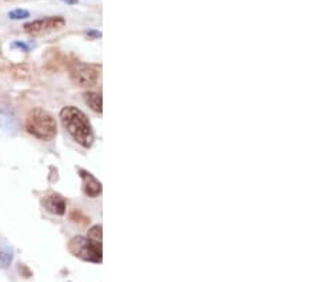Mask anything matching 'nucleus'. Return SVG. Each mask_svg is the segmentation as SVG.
<instances>
[{
    "label": "nucleus",
    "mask_w": 321,
    "mask_h": 282,
    "mask_svg": "<svg viewBox=\"0 0 321 282\" xmlns=\"http://www.w3.org/2000/svg\"><path fill=\"white\" fill-rule=\"evenodd\" d=\"M30 16V13L25 10V9H16V10H12L9 13V17L13 20H22V19H27Z\"/></svg>",
    "instance_id": "9b49d317"
},
{
    "label": "nucleus",
    "mask_w": 321,
    "mask_h": 282,
    "mask_svg": "<svg viewBox=\"0 0 321 282\" xmlns=\"http://www.w3.org/2000/svg\"><path fill=\"white\" fill-rule=\"evenodd\" d=\"M72 79L76 84L83 86V87H88V86H93L97 82V70L92 66L87 64H76L75 67L72 69Z\"/></svg>",
    "instance_id": "39448f33"
},
{
    "label": "nucleus",
    "mask_w": 321,
    "mask_h": 282,
    "mask_svg": "<svg viewBox=\"0 0 321 282\" xmlns=\"http://www.w3.org/2000/svg\"><path fill=\"white\" fill-rule=\"evenodd\" d=\"M44 207L47 208L51 214L63 215L66 213V201L59 194H51L44 198Z\"/></svg>",
    "instance_id": "6e6552de"
},
{
    "label": "nucleus",
    "mask_w": 321,
    "mask_h": 282,
    "mask_svg": "<svg viewBox=\"0 0 321 282\" xmlns=\"http://www.w3.org/2000/svg\"><path fill=\"white\" fill-rule=\"evenodd\" d=\"M88 238L93 239V241H97V242H101V227L100 225L93 227V228L90 230Z\"/></svg>",
    "instance_id": "f8f14e48"
},
{
    "label": "nucleus",
    "mask_w": 321,
    "mask_h": 282,
    "mask_svg": "<svg viewBox=\"0 0 321 282\" xmlns=\"http://www.w3.org/2000/svg\"><path fill=\"white\" fill-rule=\"evenodd\" d=\"M62 2H64L66 5H76V3H77L79 0H62Z\"/></svg>",
    "instance_id": "2eb2a0df"
},
{
    "label": "nucleus",
    "mask_w": 321,
    "mask_h": 282,
    "mask_svg": "<svg viewBox=\"0 0 321 282\" xmlns=\"http://www.w3.org/2000/svg\"><path fill=\"white\" fill-rule=\"evenodd\" d=\"M26 128L32 136L44 141L51 140L57 134L56 120L43 108H33L29 111L26 119Z\"/></svg>",
    "instance_id": "f03ea898"
},
{
    "label": "nucleus",
    "mask_w": 321,
    "mask_h": 282,
    "mask_svg": "<svg viewBox=\"0 0 321 282\" xmlns=\"http://www.w3.org/2000/svg\"><path fill=\"white\" fill-rule=\"evenodd\" d=\"M64 26L63 17H46V19L34 20L32 23H27L25 26V30L29 34L38 36V34H43V33H49V31L62 29Z\"/></svg>",
    "instance_id": "20e7f679"
},
{
    "label": "nucleus",
    "mask_w": 321,
    "mask_h": 282,
    "mask_svg": "<svg viewBox=\"0 0 321 282\" xmlns=\"http://www.w3.org/2000/svg\"><path fill=\"white\" fill-rule=\"evenodd\" d=\"M87 34L88 36H96V37H100V33L99 31H87Z\"/></svg>",
    "instance_id": "4468645a"
},
{
    "label": "nucleus",
    "mask_w": 321,
    "mask_h": 282,
    "mask_svg": "<svg viewBox=\"0 0 321 282\" xmlns=\"http://www.w3.org/2000/svg\"><path fill=\"white\" fill-rule=\"evenodd\" d=\"M84 101H86V104H87L93 111L96 113H101V110H103V107H101V96L99 93H93V91H90V93H86L84 94Z\"/></svg>",
    "instance_id": "1a4fd4ad"
},
{
    "label": "nucleus",
    "mask_w": 321,
    "mask_h": 282,
    "mask_svg": "<svg viewBox=\"0 0 321 282\" xmlns=\"http://www.w3.org/2000/svg\"><path fill=\"white\" fill-rule=\"evenodd\" d=\"M13 46H14V47H20V49H23V50H29V47H27L25 43H20V42H14Z\"/></svg>",
    "instance_id": "ddd939ff"
},
{
    "label": "nucleus",
    "mask_w": 321,
    "mask_h": 282,
    "mask_svg": "<svg viewBox=\"0 0 321 282\" xmlns=\"http://www.w3.org/2000/svg\"><path fill=\"white\" fill-rule=\"evenodd\" d=\"M60 119H62L64 128L70 133V136L75 138L79 144L86 148L93 144V140H95L93 128L83 111L72 106L64 107L60 111Z\"/></svg>",
    "instance_id": "f257e3e1"
},
{
    "label": "nucleus",
    "mask_w": 321,
    "mask_h": 282,
    "mask_svg": "<svg viewBox=\"0 0 321 282\" xmlns=\"http://www.w3.org/2000/svg\"><path fill=\"white\" fill-rule=\"evenodd\" d=\"M13 261V251L10 247L0 244V268H7L10 267Z\"/></svg>",
    "instance_id": "9d476101"
},
{
    "label": "nucleus",
    "mask_w": 321,
    "mask_h": 282,
    "mask_svg": "<svg viewBox=\"0 0 321 282\" xmlns=\"http://www.w3.org/2000/svg\"><path fill=\"white\" fill-rule=\"evenodd\" d=\"M19 119L12 106L0 103V130L7 134H16L19 131Z\"/></svg>",
    "instance_id": "423d86ee"
},
{
    "label": "nucleus",
    "mask_w": 321,
    "mask_h": 282,
    "mask_svg": "<svg viewBox=\"0 0 321 282\" xmlns=\"http://www.w3.org/2000/svg\"><path fill=\"white\" fill-rule=\"evenodd\" d=\"M80 174L83 178V187H84V193L88 197H97L101 193V184L92 174L86 173L84 170H80Z\"/></svg>",
    "instance_id": "0eeeda50"
},
{
    "label": "nucleus",
    "mask_w": 321,
    "mask_h": 282,
    "mask_svg": "<svg viewBox=\"0 0 321 282\" xmlns=\"http://www.w3.org/2000/svg\"><path fill=\"white\" fill-rule=\"evenodd\" d=\"M70 252L77 258H82L84 261L100 262L101 261V244L84 237H75L69 242Z\"/></svg>",
    "instance_id": "7ed1b4c3"
}]
</instances>
